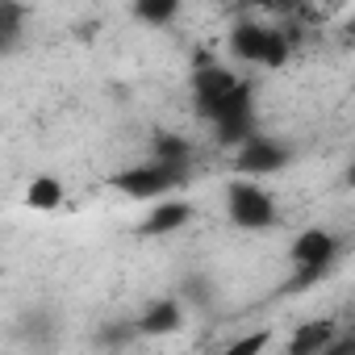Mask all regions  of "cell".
<instances>
[{
    "label": "cell",
    "instance_id": "obj_17",
    "mask_svg": "<svg viewBox=\"0 0 355 355\" xmlns=\"http://www.w3.org/2000/svg\"><path fill=\"white\" fill-rule=\"evenodd\" d=\"M326 276H330V268H293V276L284 280L280 293H305V288H313V284L326 280Z\"/></svg>",
    "mask_w": 355,
    "mask_h": 355
},
{
    "label": "cell",
    "instance_id": "obj_10",
    "mask_svg": "<svg viewBox=\"0 0 355 355\" xmlns=\"http://www.w3.org/2000/svg\"><path fill=\"white\" fill-rule=\"evenodd\" d=\"M150 155L155 163L171 167V171H184L189 175V163H193V142L184 134H155L150 138Z\"/></svg>",
    "mask_w": 355,
    "mask_h": 355
},
{
    "label": "cell",
    "instance_id": "obj_14",
    "mask_svg": "<svg viewBox=\"0 0 355 355\" xmlns=\"http://www.w3.org/2000/svg\"><path fill=\"white\" fill-rule=\"evenodd\" d=\"M134 17L146 21V26H171L175 17H180V0H138Z\"/></svg>",
    "mask_w": 355,
    "mask_h": 355
},
{
    "label": "cell",
    "instance_id": "obj_5",
    "mask_svg": "<svg viewBox=\"0 0 355 355\" xmlns=\"http://www.w3.org/2000/svg\"><path fill=\"white\" fill-rule=\"evenodd\" d=\"M288 159H293V150H288L284 142L259 134V138H251L243 150H234V171H243L247 180H255V175H276V171H284Z\"/></svg>",
    "mask_w": 355,
    "mask_h": 355
},
{
    "label": "cell",
    "instance_id": "obj_12",
    "mask_svg": "<svg viewBox=\"0 0 355 355\" xmlns=\"http://www.w3.org/2000/svg\"><path fill=\"white\" fill-rule=\"evenodd\" d=\"M26 205L38 209V214H51L63 205V184L55 180V175H34L30 189H26Z\"/></svg>",
    "mask_w": 355,
    "mask_h": 355
},
{
    "label": "cell",
    "instance_id": "obj_7",
    "mask_svg": "<svg viewBox=\"0 0 355 355\" xmlns=\"http://www.w3.org/2000/svg\"><path fill=\"white\" fill-rule=\"evenodd\" d=\"M184 322V305L180 297H155L142 313H138V330L142 338H163V334H175Z\"/></svg>",
    "mask_w": 355,
    "mask_h": 355
},
{
    "label": "cell",
    "instance_id": "obj_6",
    "mask_svg": "<svg viewBox=\"0 0 355 355\" xmlns=\"http://www.w3.org/2000/svg\"><path fill=\"white\" fill-rule=\"evenodd\" d=\"M293 268H330L334 255H338V239L322 226H309L293 239Z\"/></svg>",
    "mask_w": 355,
    "mask_h": 355
},
{
    "label": "cell",
    "instance_id": "obj_8",
    "mask_svg": "<svg viewBox=\"0 0 355 355\" xmlns=\"http://www.w3.org/2000/svg\"><path fill=\"white\" fill-rule=\"evenodd\" d=\"M338 343V326L330 318H309L293 330L288 338V355H326Z\"/></svg>",
    "mask_w": 355,
    "mask_h": 355
},
{
    "label": "cell",
    "instance_id": "obj_13",
    "mask_svg": "<svg viewBox=\"0 0 355 355\" xmlns=\"http://www.w3.org/2000/svg\"><path fill=\"white\" fill-rule=\"evenodd\" d=\"M214 130H218V146H226V150H243L251 138H259V134H255V113H251V117L222 121V125H214Z\"/></svg>",
    "mask_w": 355,
    "mask_h": 355
},
{
    "label": "cell",
    "instance_id": "obj_11",
    "mask_svg": "<svg viewBox=\"0 0 355 355\" xmlns=\"http://www.w3.org/2000/svg\"><path fill=\"white\" fill-rule=\"evenodd\" d=\"M26 17H30L26 5H17V0H0V55H13L17 51Z\"/></svg>",
    "mask_w": 355,
    "mask_h": 355
},
{
    "label": "cell",
    "instance_id": "obj_9",
    "mask_svg": "<svg viewBox=\"0 0 355 355\" xmlns=\"http://www.w3.org/2000/svg\"><path fill=\"white\" fill-rule=\"evenodd\" d=\"M189 222H193V205L189 201H155V209L142 218L138 234L142 239H163V234H175Z\"/></svg>",
    "mask_w": 355,
    "mask_h": 355
},
{
    "label": "cell",
    "instance_id": "obj_20",
    "mask_svg": "<svg viewBox=\"0 0 355 355\" xmlns=\"http://www.w3.org/2000/svg\"><path fill=\"white\" fill-rule=\"evenodd\" d=\"M347 184L355 189V159H351V167H347Z\"/></svg>",
    "mask_w": 355,
    "mask_h": 355
},
{
    "label": "cell",
    "instance_id": "obj_16",
    "mask_svg": "<svg viewBox=\"0 0 355 355\" xmlns=\"http://www.w3.org/2000/svg\"><path fill=\"white\" fill-rule=\"evenodd\" d=\"M180 301H193L197 309H214V284H209V276H189Z\"/></svg>",
    "mask_w": 355,
    "mask_h": 355
},
{
    "label": "cell",
    "instance_id": "obj_2",
    "mask_svg": "<svg viewBox=\"0 0 355 355\" xmlns=\"http://www.w3.org/2000/svg\"><path fill=\"white\" fill-rule=\"evenodd\" d=\"M239 84H243V80H239L230 67H222L209 51H197V55H193V109H197V117L214 121L218 109H222V101H226Z\"/></svg>",
    "mask_w": 355,
    "mask_h": 355
},
{
    "label": "cell",
    "instance_id": "obj_4",
    "mask_svg": "<svg viewBox=\"0 0 355 355\" xmlns=\"http://www.w3.org/2000/svg\"><path fill=\"white\" fill-rule=\"evenodd\" d=\"M226 214L239 230H268L276 226V197L259 189L255 180H239L226 193Z\"/></svg>",
    "mask_w": 355,
    "mask_h": 355
},
{
    "label": "cell",
    "instance_id": "obj_15",
    "mask_svg": "<svg viewBox=\"0 0 355 355\" xmlns=\"http://www.w3.org/2000/svg\"><path fill=\"white\" fill-rule=\"evenodd\" d=\"M134 338H142L138 322H109V326L96 330V347H105V351H121V347H130Z\"/></svg>",
    "mask_w": 355,
    "mask_h": 355
},
{
    "label": "cell",
    "instance_id": "obj_18",
    "mask_svg": "<svg viewBox=\"0 0 355 355\" xmlns=\"http://www.w3.org/2000/svg\"><path fill=\"white\" fill-rule=\"evenodd\" d=\"M268 338H272L268 330H251V334H243V338H234V343H230V347H226L222 355H259V351L268 347Z\"/></svg>",
    "mask_w": 355,
    "mask_h": 355
},
{
    "label": "cell",
    "instance_id": "obj_3",
    "mask_svg": "<svg viewBox=\"0 0 355 355\" xmlns=\"http://www.w3.org/2000/svg\"><path fill=\"white\" fill-rule=\"evenodd\" d=\"M125 201H159V197H167L171 189H180L184 184V171H171V167H163V163H138V167H121L113 180H109Z\"/></svg>",
    "mask_w": 355,
    "mask_h": 355
},
{
    "label": "cell",
    "instance_id": "obj_19",
    "mask_svg": "<svg viewBox=\"0 0 355 355\" xmlns=\"http://www.w3.org/2000/svg\"><path fill=\"white\" fill-rule=\"evenodd\" d=\"M326 355H355V334H338V343Z\"/></svg>",
    "mask_w": 355,
    "mask_h": 355
},
{
    "label": "cell",
    "instance_id": "obj_1",
    "mask_svg": "<svg viewBox=\"0 0 355 355\" xmlns=\"http://www.w3.org/2000/svg\"><path fill=\"white\" fill-rule=\"evenodd\" d=\"M226 46H230V55L239 63H255V67H268V71L284 67L288 55H293L288 34L284 30H272V26H259V21H234Z\"/></svg>",
    "mask_w": 355,
    "mask_h": 355
}]
</instances>
